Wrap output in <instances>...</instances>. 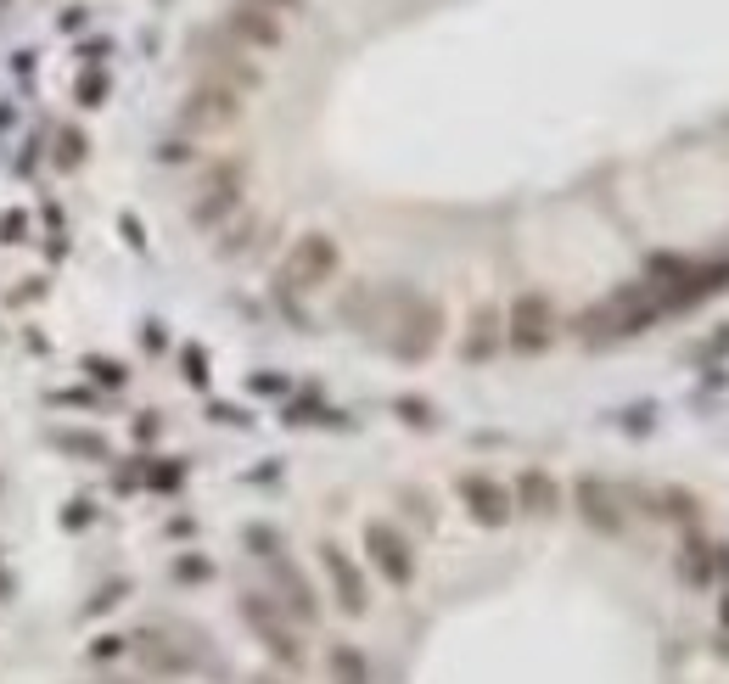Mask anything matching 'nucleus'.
<instances>
[{"label":"nucleus","mask_w":729,"mask_h":684,"mask_svg":"<svg viewBox=\"0 0 729 684\" xmlns=\"http://www.w3.org/2000/svg\"><path fill=\"white\" fill-rule=\"evenodd\" d=\"M657 314H662L657 286H623V292H612L606 303H595V309L584 314V331L589 337H634V331H645Z\"/></svg>","instance_id":"nucleus-1"},{"label":"nucleus","mask_w":729,"mask_h":684,"mask_svg":"<svg viewBox=\"0 0 729 684\" xmlns=\"http://www.w3.org/2000/svg\"><path fill=\"white\" fill-rule=\"evenodd\" d=\"M337 275V242L331 236H303L281 264V286L286 292H315Z\"/></svg>","instance_id":"nucleus-2"},{"label":"nucleus","mask_w":729,"mask_h":684,"mask_svg":"<svg viewBox=\"0 0 729 684\" xmlns=\"http://www.w3.org/2000/svg\"><path fill=\"white\" fill-rule=\"evenodd\" d=\"M242 118V96L230 85H219V79H208V85H197L186 96V107H180V124L197 129V135H214V129H230Z\"/></svg>","instance_id":"nucleus-3"},{"label":"nucleus","mask_w":729,"mask_h":684,"mask_svg":"<svg viewBox=\"0 0 729 684\" xmlns=\"http://www.w3.org/2000/svg\"><path fill=\"white\" fill-rule=\"evenodd\" d=\"M242 208V163H219L208 169V180L197 186V202H191V219L197 225H219Z\"/></svg>","instance_id":"nucleus-4"},{"label":"nucleus","mask_w":729,"mask_h":684,"mask_svg":"<svg viewBox=\"0 0 729 684\" xmlns=\"http://www.w3.org/2000/svg\"><path fill=\"white\" fill-rule=\"evenodd\" d=\"M242 617L258 628V634H264V645H270V651L281 656V662H292V668L303 662V651H298V628H292V617H286L270 595H247V600H242Z\"/></svg>","instance_id":"nucleus-5"},{"label":"nucleus","mask_w":729,"mask_h":684,"mask_svg":"<svg viewBox=\"0 0 729 684\" xmlns=\"http://www.w3.org/2000/svg\"><path fill=\"white\" fill-rule=\"evenodd\" d=\"M550 331H556V314H550V298H516L511 309V348L516 354H539L550 348Z\"/></svg>","instance_id":"nucleus-6"},{"label":"nucleus","mask_w":729,"mask_h":684,"mask_svg":"<svg viewBox=\"0 0 729 684\" xmlns=\"http://www.w3.org/2000/svg\"><path fill=\"white\" fill-rule=\"evenodd\" d=\"M365 550H371V561L382 567L387 584H410L415 578V556H410V544L399 539V533L387 528V522H371L365 528Z\"/></svg>","instance_id":"nucleus-7"},{"label":"nucleus","mask_w":729,"mask_h":684,"mask_svg":"<svg viewBox=\"0 0 729 684\" xmlns=\"http://www.w3.org/2000/svg\"><path fill=\"white\" fill-rule=\"evenodd\" d=\"M225 29H230V40L253 45V51H275V45H281V17H275L270 6H258V0H242V6L225 17Z\"/></svg>","instance_id":"nucleus-8"},{"label":"nucleus","mask_w":729,"mask_h":684,"mask_svg":"<svg viewBox=\"0 0 729 684\" xmlns=\"http://www.w3.org/2000/svg\"><path fill=\"white\" fill-rule=\"evenodd\" d=\"M460 499H466V511L483 522V528H500V522H511V494H505V483H494V477H460Z\"/></svg>","instance_id":"nucleus-9"},{"label":"nucleus","mask_w":729,"mask_h":684,"mask_svg":"<svg viewBox=\"0 0 729 684\" xmlns=\"http://www.w3.org/2000/svg\"><path fill=\"white\" fill-rule=\"evenodd\" d=\"M578 511H584L589 528L623 533V499H617L612 488L601 483V477H584V483H578Z\"/></svg>","instance_id":"nucleus-10"},{"label":"nucleus","mask_w":729,"mask_h":684,"mask_svg":"<svg viewBox=\"0 0 729 684\" xmlns=\"http://www.w3.org/2000/svg\"><path fill=\"white\" fill-rule=\"evenodd\" d=\"M320 556H326L331 589H337V600H343V612H365V578L354 572V561H348L343 550H337V544H326Z\"/></svg>","instance_id":"nucleus-11"},{"label":"nucleus","mask_w":729,"mask_h":684,"mask_svg":"<svg viewBox=\"0 0 729 684\" xmlns=\"http://www.w3.org/2000/svg\"><path fill=\"white\" fill-rule=\"evenodd\" d=\"M516 499H522V511H533V516H556V505H561L556 483H550L544 471H522V483H516Z\"/></svg>","instance_id":"nucleus-12"},{"label":"nucleus","mask_w":729,"mask_h":684,"mask_svg":"<svg viewBox=\"0 0 729 684\" xmlns=\"http://www.w3.org/2000/svg\"><path fill=\"white\" fill-rule=\"evenodd\" d=\"M494 331H500V320H494V309H483V314L472 320V342H466V359L494 354V348H500V337H494Z\"/></svg>","instance_id":"nucleus-13"},{"label":"nucleus","mask_w":729,"mask_h":684,"mask_svg":"<svg viewBox=\"0 0 729 684\" xmlns=\"http://www.w3.org/2000/svg\"><path fill=\"white\" fill-rule=\"evenodd\" d=\"M331 673H337V684H365V656L337 645V651H331Z\"/></svg>","instance_id":"nucleus-14"},{"label":"nucleus","mask_w":729,"mask_h":684,"mask_svg":"<svg viewBox=\"0 0 729 684\" xmlns=\"http://www.w3.org/2000/svg\"><path fill=\"white\" fill-rule=\"evenodd\" d=\"M258 6H270V12H298V0H258Z\"/></svg>","instance_id":"nucleus-15"}]
</instances>
